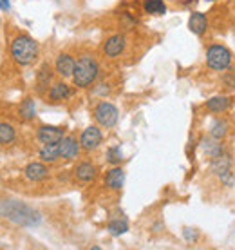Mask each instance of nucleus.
Here are the masks:
<instances>
[{"label":"nucleus","instance_id":"nucleus-28","mask_svg":"<svg viewBox=\"0 0 235 250\" xmlns=\"http://www.w3.org/2000/svg\"><path fill=\"white\" fill-rule=\"evenodd\" d=\"M217 180H219V183H221L223 187H234V183H235L234 169H228V170H224V172H221V174H217Z\"/></svg>","mask_w":235,"mask_h":250},{"label":"nucleus","instance_id":"nucleus-21","mask_svg":"<svg viewBox=\"0 0 235 250\" xmlns=\"http://www.w3.org/2000/svg\"><path fill=\"white\" fill-rule=\"evenodd\" d=\"M38 156L43 163H55L58 158H60V144H47L43 145Z\"/></svg>","mask_w":235,"mask_h":250},{"label":"nucleus","instance_id":"nucleus-20","mask_svg":"<svg viewBox=\"0 0 235 250\" xmlns=\"http://www.w3.org/2000/svg\"><path fill=\"white\" fill-rule=\"evenodd\" d=\"M230 132V122L226 118H215L210 124V129H208V134L217 140H224Z\"/></svg>","mask_w":235,"mask_h":250},{"label":"nucleus","instance_id":"nucleus-3","mask_svg":"<svg viewBox=\"0 0 235 250\" xmlns=\"http://www.w3.org/2000/svg\"><path fill=\"white\" fill-rule=\"evenodd\" d=\"M38 53H40L38 44L31 37H27V35H19L11 42V57L20 65H29V63H33L37 60Z\"/></svg>","mask_w":235,"mask_h":250},{"label":"nucleus","instance_id":"nucleus-7","mask_svg":"<svg viewBox=\"0 0 235 250\" xmlns=\"http://www.w3.org/2000/svg\"><path fill=\"white\" fill-rule=\"evenodd\" d=\"M101 142H103V134H101L99 127H96V125H89L80 136V145L85 152L96 150L101 145Z\"/></svg>","mask_w":235,"mask_h":250},{"label":"nucleus","instance_id":"nucleus-8","mask_svg":"<svg viewBox=\"0 0 235 250\" xmlns=\"http://www.w3.org/2000/svg\"><path fill=\"white\" fill-rule=\"evenodd\" d=\"M65 136V129L63 127H56V125H42L38 127L37 138L42 145L47 144H60Z\"/></svg>","mask_w":235,"mask_h":250},{"label":"nucleus","instance_id":"nucleus-10","mask_svg":"<svg viewBox=\"0 0 235 250\" xmlns=\"http://www.w3.org/2000/svg\"><path fill=\"white\" fill-rule=\"evenodd\" d=\"M127 38L125 35H112L103 42V55L107 58H118L125 51Z\"/></svg>","mask_w":235,"mask_h":250},{"label":"nucleus","instance_id":"nucleus-27","mask_svg":"<svg viewBox=\"0 0 235 250\" xmlns=\"http://www.w3.org/2000/svg\"><path fill=\"white\" fill-rule=\"evenodd\" d=\"M221 83L226 91H234L235 89V67H228L224 71L223 78H221Z\"/></svg>","mask_w":235,"mask_h":250},{"label":"nucleus","instance_id":"nucleus-4","mask_svg":"<svg viewBox=\"0 0 235 250\" xmlns=\"http://www.w3.org/2000/svg\"><path fill=\"white\" fill-rule=\"evenodd\" d=\"M232 62H234V57H232V51L226 45L212 44L206 49V65L212 71L224 73L228 67H232Z\"/></svg>","mask_w":235,"mask_h":250},{"label":"nucleus","instance_id":"nucleus-14","mask_svg":"<svg viewBox=\"0 0 235 250\" xmlns=\"http://www.w3.org/2000/svg\"><path fill=\"white\" fill-rule=\"evenodd\" d=\"M24 176L33 183L43 182L49 178V169L43 162H31L27 167L24 169Z\"/></svg>","mask_w":235,"mask_h":250},{"label":"nucleus","instance_id":"nucleus-19","mask_svg":"<svg viewBox=\"0 0 235 250\" xmlns=\"http://www.w3.org/2000/svg\"><path fill=\"white\" fill-rule=\"evenodd\" d=\"M228 169H234V160H232V154H230L228 150H226L224 154L217 156L215 160H212L210 162V170L215 176L221 174V172H224V170H228Z\"/></svg>","mask_w":235,"mask_h":250},{"label":"nucleus","instance_id":"nucleus-17","mask_svg":"<svg viewBox=\"0 0 235 250\" xmlns=\"http://www.w3.org/2000/svg\"><path fill=\"white\" fill-rule=\"evenodd\" d=\"M125 185V170L121 167L114 165L105 174V187L111 190H121Z\"/></svg>","mask_w":235,"mask_h":250},{"label":"nucleus","instance_id":"nucleus-26","mask_svg":"<svg viewBox=\"0 0 235 250\" xmlns=\"http://www.w3.org/2000/svg\"><path fill=\"white\" fill-rule=\"evenodd\" d=\"M107 162L111 165H119L123 162V150L119 145H114V147H109L107 149Z\"/></svg>","mask_w":235,"mask_h":250},{"label":"nucleus","instance_id":"nucleus-30","mask_svg":"<svg viewBox=\"0 0 235 250\" xmlns=\"http://www.w3.org/2000/svg\"><path fill=\"white\" fill-rule=\"evenodd\" d=\"M9 7H11L9 0H0V11H9Z\"/></svg>","mask_w":235,"mask_h":250},{"label":"nucleus","instance_id":"nucleus-18","mask_svg":"<svg viewBox=\"0 0 235 250\" xmlns=\"http://www.w3.org/2000/svg\"><path fill=\"white\" fill-rule=\"evenodd\" d=\"M188 27H190V31H192L194 35L203 37L204 33L208 31V19H206V15L199 11H194L192 15H190V19H188Z\"/></svg>","mask_w":235,"mask_h":250},{"label":"nucleus","instance_id":"nucleus-6","mask_svg":"<svg viewBox=\"0 0 235 250\" xmlns=\"http://www.w3.org/2000/svg\"><path fill=\"white\" fill-rule=\"evenodd\" d=\"M199 149H201V152L212 162V160H215L217 156H221V154L226 152V145L223 144V140H217V138L206 134V136H203L199 140Z\"/></svg>","mask_w":235,"mask_h":250},{"label":"nucleus","instance_id":"nucleus-22","mask_svg":"<svg viewBox=\"0 0 235 250\" xmlns=\"http://www.w3.org/2000/svg\"><path fill=\"white\" fill-rule=\"evenodd\" d=\"M143 11L147 15L161 17L167 13V4H165V0H143Z\"/></svg>","mask_w":235,"mask_h":250},{"label":"nucleus","instance_id":"nucleus-23","mask_svg":"<svg viewBox=\"0 0 235 250\" xmlns=\"http://www.w3.org/2000/svg\"><path fill=\"white\" fill-rule=\"evenodd\" d=\"M19 114L20 118L24 120H35V116H37V105H35V100L33 98H25V100H22V104L19 105Z\"/></svg>","mask_w":235,"mask_h":250},{"label":"nucleus","instance_id":"nucleus-16","mask_svg":"<svg viewBox=\"0 0 235 250\" xmlns=\"http://www.w3.org/2000/svg\"><path fill=\"white\" fill-rule=\"evenodd\" d=\"M98 174V167L91 162H80L75 167V178L80 183H91Z\"/></svg>","mask_w":235,"mask_h":250},{"label":"nucleus","instance_id":"nucleus-15","mask_svg":"<svg viewBox=\"0 0 235 250\" xmlns=\"http://www.w3.org/2000/svg\"><path fill=\"white\" fill-rule=\"evenodd\" d=\"M80 149H81V145L75 136H63V140L60 142V158L71 162V160L78 158Z\"/></svg>","mask_w":235,"mask_h":250},{"label":"nucleus","instance_id":"nucleus-2","mask_svg":"<svg viewBox=\"0 0 235 250\" xmlns=\"http://www.w3.org/2000/svg\"><path fill=\"white\" fill-rule=\"evenodd\" d=\"M99 75V63L96 60L94 55H81L78 60H76V65H75V73H73V83H75L76 87L80 89H85L89 85H93L96 78Z\"/></svg>","mask_w":235,"mask_h":250},{"label":"nucleus","instance_id":"nucleus-1","mask_svg":"<svg viewBox=\"0 0 235 250\" xmlns=\"http://www.w3.org/2000/svg\"><path fill=\"white\" fill-rule=\"evenodd\" d=\"M0 216L20 227H37L42 221V216L38 210L17 200L0 201Z\"/></svg>","mask_w":235,"mask_h":250},{"label":"nucleus","instance_id":"nucleus-12","mask_svg":"<svg viewBox=\"0 0 235 250\" xmlns=\"http://www.w3.org/2000/svg\"><path fill=\"white\" fill-rule=\"evenodd\" d=\"M51 85H53V69H51L49 63L45 62L40 65L37 73V93L40 96H45Z\"/></svg>","mask_w":235,"mask_h":250},{"label":"nucleus","instance_id":"nucleus-5","mask_svg":"<svg viewBox=\"0 0 235 250\" xmlns=\"http://www.w3.org/2000/svg\"><path fill=\"white\" fill-rule=\"evenodd\" d=\"M93 114L96 124L105 127V129H112L118 124V118H119L118 107L114 104H111V102H99L98 105L94 107Z\"/></svg>","mask_w":235,"mask_h":250},{"label":"nucleus","instance_id":"nucleus-24","mask_svg":"<svg viewBox=\"0 0 235 250\" xmlns=\"http://www.w3.org/2000/svg\"><path fill=\"white\" fill-rule=\"evenodd\" d=\"M17 138V132H15V127L11 124H6V122H0V145H9L15 142Z\"/></svg>","mask_w":235,"mask_h":250},{"label":"nucleus","instance_id":"nucleus-9","mask_svg":"<svg viewBox=\"0 0 235 250\" xmlns=\"http://www.w3.org/2000/svg\"><path fill=\"white\" fill-rule=\"evenodd\" d=\"M71 96H73V89L65 82H55L49 87L47 94H45L49 104H62V102L69 100Z\"/></svg>","mask_w":235,"mask_h":250},{"label":"nucleus","instance_id":"nucleus-29","mask_svg":"<svg viewBox=\"0 0 235 250\" xmlns=\"http://www.w3.org/2000/svg\"><path fill=\"white\" fill-rule=\"evenodd\" d=\"M183 236H185V239L188 241V243H196V241L199 239V230L197 229L186 227V229H183Z\"/></svg>","mask_w":235,"mask_h":250},{"label":"nucleus","instance_id":"nucleus-11","mask_svg":"<svg viewBox=\"0 0 235 250\" xmlns=\"http://www.w3.org/2000/svg\"><path fill=\"white\" fill-rule=\"evenodd\" d=\"M232 105H234V98L230 94H219V96H212L210 100H206L204 109L212 114H223Z\"/></svg>","mask_w":235,"mask_h":250},{"label":"nucleus","instance_id":"nucleus-25","mask_svg":"<svg viewBox=\"0 0 235 250\" xmlns=\"http://www.w3.org/2000/svg\"><path fill=\"white\" fill-rule=\"evenodd\" d=\"M109 232H111V236H121L125 232L129 230V223H127V219L125 218H116V219H111L109 221Z\"/></svg>","mask_w":235,"mask_h":250},{"label":"nucleus","instance_id":"nucleus-13","mask_svg":"<svg viewBox=\"0 0 235 250\" xmlns=\"http://www.w3.org/2000/svg\"><path fill=\"white\" fill-rule=\"evenodd\" d=\"M75 65H76V60L71 57L69 53H60V55L56 57L55 71L60 76H62V78H73V73H75Z\"/></svg>","mask_w":235,"mask_h":250}]
</instances>
